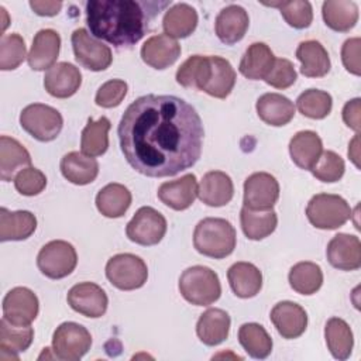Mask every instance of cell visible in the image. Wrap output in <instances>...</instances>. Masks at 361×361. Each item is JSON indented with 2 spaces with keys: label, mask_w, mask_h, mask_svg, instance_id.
<instances>
[{
  "label": "cell",
  "mask_w": 361,
  "mask_h": 361,
  "mask_svg": "<svg viewBox=\"0 0 361 361\" xmlns=\"http://www.w3.org/2000/svg\"><path fill=\"white\" fill-rule=\"evenodd\" d=\"M238 341L247 354L257 360L267 358L272 351V338L258 323H244L238 329Z\"/></svg>",
  "instance_id": "obj_40"
},
{
  "label": "cell",
  "mask_w": 361,
  "mask_h": 361,
  "mask_svg": "<svg viewBox=\"0 0 361 361\" xmlns=\"http://www.w3.org/2000/svg\"><path fill=\"white\" fill-rule=\"evenodd\" d=\"M127 94V83L121 79H110L104 82L94 97L97 106L104 109H111L118 106Z\"/></svg>",
  "instance_id": "obj_47"
},
{
  "label": "cell",
  "mask_w": 361,
  "mask_h": 361,
  "mask_svg": "<svg viewBox=\"0 0 361 361\" xmlns=\"http://www.w3.org/2000/svg\"><path fill=\"white\" fill-rule=\"evenodd\" d=\"M134 0H90L86 3V23L94 38L109 44L131 47L148 30V21L157 14Z\"/></svg>",
  "instance_id": "obj_2"
},
{
  "label": "cell",
  "mask_w": 361,
  "mask_h": 361,
  "mask_svg": "<svg viewBox=\"0 0 361 361\" xmlns=\"http://www.w3.org/2000/svg\"><path fill=\"white\" fill-rule=\"evenodd\" d=\"M360 45H361V39L358 37H354V38L345 39L343 47H341V61H343V65H344V68L350 73H353L355 76L361 75Z\"/></svg>",
  "instance_id": "obj_49"
},
{
  "label": "cell",
  "mask_w": 361,
  "mask_h": 361,
  "mask_svg": "<svg viewBox=\"0 0 361 361\" xmlns=\"http://www.w3.org/2000/svg\"><path fill=\"white\" fill-rule=\"evenodd\" d=\"M275 59L276 58L274 52L267 44L254 42L245 49L240 61L238 69L241 75L245 76L247 79H251V80L265 79L269 75L275 63Z\"/></svg>",
  "instance_id": "obj_27"
},
{
  "label": "cell",
  "mask_w": 361,
  "mask_h": 361,
  "mask_svg": "<svg viewBox=\"0 0 361 361\" xmlns=\"http://www.w3.org/2000/svg\"><path fill=\"white\" fill-rule=\"evenodd\" d=\"M166 233L165 217L149 206L140 207L126 227L128 240L140 245H155Z\"/></svg>",
  "instance_id": "obj_12"
},
{
  "label": "cell",
  "mask_w": 361,
  "mask_h": 361,
  "mask_svg": "<svg viewBox=\"0 0 361 361\" xmlns=\"http://www.w3.org/2000/svg\"><path fill=\"white\" fill-rule=\"evenodd\" d=\"M25 42L20 34H4L0 39V69L13 71L25 59Z\"/></svg>",
  "instance_id": "obj_43"
},
{
  "label": "cell",
  "mask_w": 361,
  "mask_h": 361,
  "mask_svg": "<svg viewBox=\"0 0 361 361\" xmlns=\"http://www.w3.org/2000/svg\"><path fill=\"white\" fill-rule=\"evenodd\" d=\"M348 157L350 159L354 162V165L357 168H360V162H358V158H360V147H358V134L353 138V141L350 142L348 145Z\"/></svg>",
  "instance_id": "obj_52"
},
{
  "label": "cell",
  "mask_w": 361,
  "mask_h": 361,
  "mask_svg": "<svg viewBox=\"0 0 361 361\" xmlns=\"http://www.w3.org/2000/svg\"><path fill=\"white\" fill-rule=\"evenodd\" d=\"M235 230L230 221L220 217L200 220L193 231V245L202 255L221 259L235 248Z\"/></svg>",
  "instance_id": "obj_4"
},
{
  "label": "cell",
  "mask_w": 361,
  "mask_h": 361,
  "mask_svg": "<svg viewBox=\"0 0 361 361\" xmlns=\"http://www.w3.org/2000/svg\"><path fill=\"white\" fill-rule=\"evenodd\" d=\"M78 264V254L73 245L63 240L47 243L37 255L38 269L51 279H62L72 274Z\"/></svg>",
  "instance_id": "obj_9"
},
{
  "label": "cell",
  "mask_w": 361,
  "mask_h": 361,
  "mask_svg": "<svg viewBox=\"0 0 361 361\" xmlns=\"http://www.w3.org/2000/svg\"><path fill=\"white\" fill-rule=\"evenodd\" d=\"M344 161L343 158L336 154L334 151H323L319 161L316 162V165L310 169V172L313 173V176L322 182L326 183H331V182H337L343 178L344 175Z\"/></svg>",
  "instance_id": "obj_45"
},
{
  "label": "cell",
  "mask_w": 361,
  "mask_h": 361,
  "mask_svg": "<svg viewBox=\"0 0 361 361\" xmlns=\"http://www.w3.org/2000/svg\"><path fill=\"white\" fill-rule=\"evenodd\" d=\"M331 96L327 92L319 89H307L303 93H300L296 100L298 110L305 117L314 120H322L327 117L331 111Z\"/></svg>",
  "instance_id": "obj_42"
},
{
  "label": "cell",
  "mask_w": 361,
  "mask_h": 361,
  "mask_svg": "<svg viewBox=\"0 0 361 361\" xmlns=\"http://www.w3.org/2000/svg\"><path fill=\"white\" fill-rule=\"evenodd\" d=\"M248 13L238 4H230L220 10L214 21V31L217 38L226 44L233 45L241 41L248 30Z\"/></svg>",
  "instance_id": "obj_19"
},
{
  "label": "cell",
  "mask_w": 361,
  "mask_h": 361,
  "mask_svg": "<svg viewBox=\"0 0 361 361\" xmlns=\"http://www.w3.org/2000/svg\"><path fill=\"white\" fill-rule=\"evenodd\" d=\"M258 117L274 127L288 124L295 116V104L286 96L279 93H265L257 100Z\"/></svg>",
  "instance_id": "obj_28"
},
{
  "label": "cell",
  "mask_w": 361,
  "mask_h": 361,
  "mask_svg": "<svg viewBox=\"0 0 361 361\" xmlns=\"http://www.w3.org/2000/svg\"><path fill=\"white\" fill-rule=\"evenodd\" d=\"M75 59L83 68L99 72L111 65V49L94 38L86 28H76L71 35Z\"/></svg>",
  "instance_id": "obj_11"
},
{
  "label": "cell",
  "mask_w": 361,
  "mask_h": 361,
  "mask_svg": "<svg viewBox=\"0 0 361 361\" xmlns=\"http://www.w3.org/2000/svg\"><path fill=\"white\" fill-rule=\"evenodd\" d=\"M197 196L207 206H224L234 196L233 180L226 172L210 171L203 175L197 186Z\"/></svg>",
  "instance_id": "obj_23"
},
{
  "label": "cell",
  "mask_w": 361,
  "mask_h": 361,
  "mask_svg": "<svg viewBox=\"0 0 361 361\" xmlns=\"http://www.w3.org/2000/svg\"><path fill=\"white\" fill-rule=\"evenodd\" d=\"M197 25V13L188 3H176L166 10L162 28L166 35L172 38L189 37Z\"/></svg>",
  "instance_id": "obj_34"
},
{
  "label": "cell",
  "mask_w": 361,
  "mask_h": 361,
  "mask_svg": "<svg viewBox=\"0 0 361 361\" xmlns=\"http://www.w3.org/2000/svg\"><path fill=\"white\" fill-rule=\"evenodd\" d=\"M230 316L226 310L210 307L203 312L196 323V334L206 345H217L223 343L230 331Z\"/></svg>",
  "instance_id": "obj_25"
},
{
  "label": "cell",
  "mask_w": 361,
  "mask_h": 361,
  "mask_svg": "<svg viewBox=\"0 0 361 361\" xmlns=\"http://www.w3.org/2000/svg\"><path fill=\"white\" fill-rule=\"evenodd\" d=\"M90 333L86 327L75 322L59 324L52 336V351L59 360L78 361L90 350Z\"/></svg>",
  "instance_id": "obj_10"
},
{
  "label": "cell",
  "mask_w": 361,
  "mask_h": 361,
  "mask_svg": "<svg viewBox=\"0 0 361 361\" xmlns=\"http://www.w3.org/2000/svg\"><path fill=\"white\" fill-rule=\"evenodd\" d=\"M322 152V138L312 130L299 131L289 141L290 158L300 169L310 171L319 161Z\"/></svg>",
  "instance_id": "obj_24"
},
{
  "label": "cell",
  "mask_w": 361,
  "mask_h": 361,
  "mask_svg": "<svg viewBox=\"0 0 361 361\" xmlns=\"http://www.w3.org/2000/svg\"><path fill=\"white\" fill-rule=\"evenodd\" d=\"M131 192L121 183H109L96 195L97 210L110 219L124 216L131 204Z\"/></svg>",
  "instance_id": "obj_35"
},
{
  "label": "cell",
  "mask_w": 361,
  "mask_h": 361,
  "mask_svg": "<svg viewBox=\"0 0 361 361\" xmlns=\"http://www.w3.org/2000/svg\"><path fill=\"white\" fill-rule=\"evenodd\" d=\"M322 16L327 27L347 32L358 21V6L350 0H327L322 6Z\"/></svg>",
  "instance_id": "obj_36"
},
{
  "label": "cell",
  "mask_w": 361,
  "mask_h": 361,
  "mask_svg": "<svg viewBox=\"0 0 361 361\" xmlns=\"http://www.w3.org/2000/svg\"><path fill=\"white\" fill-rule=\"evenodd\" d=\"M197 196V182L193 173H186L179 179L164 182L158 188V199L173 210H186Z\"/></svg>",
  "instance_id": "obj_22"
},
{
  "label": "cell",
  "mask_w": 361,
  "mask_h": 361,
  "mask_svg": "<svg viewBox=\"0 0 361 361\" xmlns=\"http://www.w3.org/2000/svg\"><path fill=\"white\" fill-rule=\"evenodd\" d=\"M38 310L39 302L37 295L25 286L13 288L3 299V317L13 324H31L38 316Z\"/></svg>",
  "instance_id": "obj_14"
},
{
  "label": "cell",
  "mask_w": 361,
  "mask_h": 361,
  "mask_svg": "<svg viewBox=\"0 0 361 361\" xmlns=\"http://www.w3.org/2000/svg\"><path fill=\"white\" fill-rule=\"evenodd\" d=\"M360 99L355 97L350 102H347L343 107V121L345 123L347 127H350L351 130H354L357 134L360 133V127H361V118H360Z\"/></svg>",
  "instance_id": "obj_50"
},
{
  "label": "cell",
  "mask_w": 361,
  "mask_h": 361,
  "mask_svg": "<svg viewBox=\"0 0 361 361\" xmlns=\"http://www.w3.org/2000/svg\"><path fill=\"white\" fill-rule=\"evenodd\" d=\"M227 279L235 296L248 299L259 293L262 288V274L251 262H235L227 271Z\"/></svg>",
  "instance_id": "obj_29"
},
{
  "label": "cell",
  "mask_w": 361,
  "mask_h": 361,
  "mask_svg": "<svg viewBox=\"0 0 361 361\" xmlns=\"http://www.w3.org/2000/svg\"><path fill=\"white\" fill-rule=\"evenodd\" d=\"M106 276L121 290H134L147 282L148 268L144 259L134 254H116L106 264Z\"/></svg>",
  "instance_id": "obj_8"
},
{
  "label": "cell",
  "mask_w": 361,
  "mask_h": 361,
  "mask_svg": "<svg viewBox=\"0 0 361 361\" xmlns=\"http://www.w3.org/2000/svg\"><path fill=\"white\" fill-rule=\"evenodd\" d=\"M31 165L30 152L13 137H0V179L14 180L16 173Z\"/></svg>",
  "instance_id": "obj_33"
},
{
  "label": "cell",
  "mask_w": 361,
  "mask_h": 361,
  "mask_svg": "<svg viewBox=\"0 0 361 361\" xmlns=\"http://www.w3.org/2000/svg\"><path fill=\"white\" fill-rule=\"evenodd\" d=\"M30 7L34 10L38 16L52 17L56 16L62 8V1H30Z\"/></svg>",
  "instance_id": "obj_51"
},
{
  "label": "cell",
  "mask_w": 361,
  "mask_h": 361,
  "mask_svg": "<svg viewBox=\"0 0 361 361\" xmlns=\"http://www.w3.org/2000/svg\"><path fill=\"white\" fill-rule=\"evenodd\" d=\"M288 279L295 292L300 295H313L322 288L323 272L317 264L302 261L290 268Z\"/></svg>",
  "instance_id": "obj_41"
},
{
  "label": "cell",
  "mask_w": 361,
  "mask_h": 361,
  "mask_svg": "<svg viewBox=\"0 0 361 361\" xmlns=\"http://www.w3.org/2000/svg\"><path fill=\"white\" fill-rule=\"evenodd\" d=\"M300 73L307 78H322L329 73L331 63L326 48L316 39L302 41L296 48Z\"/></svg>",
  "instance_id": "obj_30"
},
{
  "label": "cell",
  "mask_w": 361,
  "mask_h": 361,
  "mask_svg": "<svg viewBox=\"0 0 361 361\" xmlns=\"http://www.w3.org/2000/svg\"><path fill=\"white\" fill-rule=\"evenodd\" d=\"M66 299L75 312L92 319L102 317L109 305L106 292L93 282L76 283L69 289Z\"/></svg>",
  "instance_id": "obj_15"
},
{
  "label": "cell",
  "mask_w": 361,
  "mask_h": 361,
  "mask_svg": "<svg viewBox=\"0 0 361 361\" xmlns=\"http://www.w3.org/2000/svg\"><path fill=\"white\" fill-rule=\"evenodd\" d=\"M37 228V219L28 210L10 212L0 209V241H21Z\"/></svg>",
  "instance_id": "obj_31"
},
{
  "label": "cell",
  "mask_w": 361,
  "mask_h": 361,
  "mask_svg": "<svg viewBox=\"0 0 361 361\" xmlns=\"http://www.w3.org/2000/svg\"><path fill=\"white\" fill-rule=\"evenodd\" d=\"M306 216L316 228L336 230L348 221L351 207L347 200L338 195L317 193L309 200Z\"/></svg>",
  "instance_id": "obj_6"
},
{
  "label": "cell",
  "mask_w": 361,
  "mask_h": 361,
  "mask_svg": "<svg viewBox=\"0 0 361 361\" xmlns=\"http://www.w3.org/2000/svg\"><path fill=\"white\" fill-rule=\"evenodd\" d=\"M14 186L24 196L39 195L47 186V176L34 166L21 169L14 178Z\"/></svg>",
  "instance_id": "obj_46"
},
{
  "label": "cell",
  "mask_w": 361,
  "mask_h": 361,
  "mask_svg": "<svg viewBox=\"0 0 361 361\" xmlns=\"http://www.w3.org/2000/svg\"><path fill=\"white\" fill-rule=\"evenodd\" d=\"M176 82L216 99H226L235 85L231 63L216 55H192L176 71Z\"/></svg>",
  "instance_id": "obj_3"
},
{
  "label": "cell",
  "mask_w": 361,
  "mask_h": 361,
  "mask_svg": "<svg viewBox=\"0 0 361 361\" xmlns=\"http://www.w3.org/2000/svg\"><path fill=\"white\" fill-rule=\"evenodd\" d=\"M20 124L35 140L48 142L59 135L63 118L56 109L42 103H32L21 110Z\"/></svg>",
  "instance_id": "obj_7"
},
{
  "label": "cell",
  "mask_w": 361,
  "mask_h": 361,
  "mask_svg": "<svg viewBox=\"0 0 361 361\" xmlns=\"http://www.w3.org/2000/svg\"><path fill=\"white\" fill-rule=\"evenodd\" d=\"M61 49V37L52 28L39 30L27 56V62L34 71H48L56 62Z\"/></svg>",
  "instance_id": "obj_20"
},
{
  "label": "cell",
  "mask_w": 361,
  "mask_h": 361,
  "mask_svg": "<svg viewBox=\"0 0 361 361\" xmlns=\"http://www.w3.org/2000/svg\"><path fill=\"white\" fill-rule=\"evenodd\" d=\"M279 197V183L268 172L251 173L244 182V206L251 210H269Z\"/></svg>",
  "instance_id": "obj_13"
},
{
  "label": "cell",
  "mask_w": 361,
  "mask_h": 361,
  "mask_svg": "<svg viewBox=\"0 0 361 361\" xmlns=\"http://www.w3.org/2000/svg\"><path fill=\"white\" fill-rule=\"evenodd\" d=\"M324 338L329 351L336 360H347L351 355L354 337L350 326L340 317H331L324 327Z\"/></svg>",
  "instance_id": "obj_38"
},
{
  "label": "cell",
  "mask_w": 361,
  "mask_h": 361,
  "mask_svg": "<svg viewBox=\"0 0 361 361\" xmlns=\"http://www.w3.org/2000/svg\"><path fill=\"white\" fill-rule=\"evenodd\" d=\"M179 56V42L166 34L152 35L141 47L142 61L155 69H165L173 65Z\"/></svg>",
  "instance_id": "obj_21"
},
{
  "label": "cell",
  "mask_w": 361,
  "mask_h": 361,
  "mask_svg": "<svg viewBox=\"0 0 361 361\" xmlns=\"http://www.w3.org/2000/svg\"><path fill=\"white\" fill-rule=\"evenodd\" d=\"M298 73L293 63L285 58H276L269 75L264 79L269 86L275 89H288L296 82Z\"/></svg>",
  "instance_id": "obj_48"
},
{
  "label": "cell",
  "mask_w": 361,
  "mask_h": 361,
  "mask_svg": "<svg viewBox=\"0 0 361 361\" xmlns=\"http://www.w3.org/2000/svg\"><path fill=\"white\" fill-rule=\"evenodd\" d=\"M271 322L283 338H298L307 327V313L305 309L290 300L276 303L271 310Z\"/></svg>",
  "instance_id": "obj_17"
},
{
  "label": "cell",
  "mask_w": 361,
  "mask_h": 361,
  "mask_svg": "<svg viewBox=\"0 0 361 361\" xmlns=\"http://www.w3.org/2000/svg\"><path fill=\"white\" fill-rule=\"evenodd\" d=\"M111 123L107 117L102 116L97 121L92 117L87 120L86 127L82 130L80 152L89 157H100L109 148V130Z\"/></svg>",
  "instance_id": "obj_39"
},
{
  "label": "cell",
  "mask_w": 361,
  "mask_h": 361,
  "mask_svg": "<svg viewBox=\"0 0 361 361\" xmlns=\"http://www.w3.org/2000/svg\"><path fill=\"white\" fill-rule=\"evenodd\" d=\"M240 223L245 237L258 241L275 231L278 224V216L272 209L251 210L243 206L240 212Z\"/></svg>",
  "instance_id": "obj_37"
},
{
  "label": "cell",
  "mask_w": 361,
  "mask_h": 361,
  "mask_svg": "<svg viewBox=\"0 0 361 361\" xmlns=\"http://www.w3.org/2000/svg\"><path fill=\"white\" fill-rule=\"evenodd\" d=\"M59 168L63 178L75 185L92 183L99 175L97 161L79 151H72L63 155Z\"/></svg>",
  "instance_id": "obj_32"
},
{
  "label": "cell",
  "mask_w": 361,
  "mask_h": 361,
  "mask_svg": "<svg viewBox=\"0 0 361 361\" xmlns=\"http://www.w3.org/2000/svg\"><path fill=\"white\" fill-rule=\"evenodd\" d=\"M179 292L185 300L195 306H209L220 298L221 285L213 269L195 265L182 272L179 278Z\"/></svg>",
  "instance_id": "obj_5"
},
{
  "label": "cell",
  "mask_w": 361,
  "mask_h": 361,
  "mask_svg": "<svg viewBox=\"0 0 361 361\" xmlns=\"http://www.w3.org/2000/svg\"><path fill=\"white\" fill-rule=\"evenodd\" d=\"M82 85L80 71L69 62H58L45 72L44 87L45 90L58 99H66L73 96Z\"/></svg>",
  "instance_id": "obj_18"
},
{
  "label": "cell",
  "mask_w": 361,
  "mask_h": 361,
  "mask_svg": "<svg viewBox=\"0 0 361 361\" xmlns=\"http://www.w3.org/2000/svg\"><path fill=\"white\" fill-rule=\"evenodd\" d=\"M271 6L279 7V11L283 20L293 28H298V30L307 28L313 21L312 4L306 0L282 1V3H274Z\"/></svg>",
  "instance_id": "obj_44"
},
{
  "label": "cell",
  "mask_w": 361,
  "mask_h": 361,
  "mask_svg": "<svg viewBox=\"0 0 361 361\" xmlns=\"http://www.w3.org/2000/svg\"><path fill=\"white\" fill-rule=\"evenodd\" d=\"M34 338V330L30 324L18 326L13 324L4 317L0 320V354L3 355L1 361L18 360V353L25 351Z\"/></svg>",
  "instance_id": "obj_26"
},
{
  "label": "cell",
  "mask_w": 361,
  "mask_h": 361,
  "mask_svg": "<svg viewBox=\"0 0 361 361\" xmlns=\"http://www.w3.org/2000/svg\"><path fill=\"white\" fill-rule=\"evenodd\" d=\"M120 148L133 169L149 176H175L202 154V118L188 102L172 94H145L124 111Z\"/></svg>",
  "instance_id": "obj_1"
},
{
  "label": "cell",
  "mask_w": 361,
  "mask_h": 361,
  "mask_svg": "<svg viewBox=\"0 0 361 361\" xmlns=\"http://www.w3.org/2000/svg\"><path fill=\"white\" fill-rule=\"evenodd\" d=\"M327 261L340 271H355L361 267V241L357 235L338 233L327 244Z\"/></svg>",
  "instance_id": "obj_16"
}]
</instances>
